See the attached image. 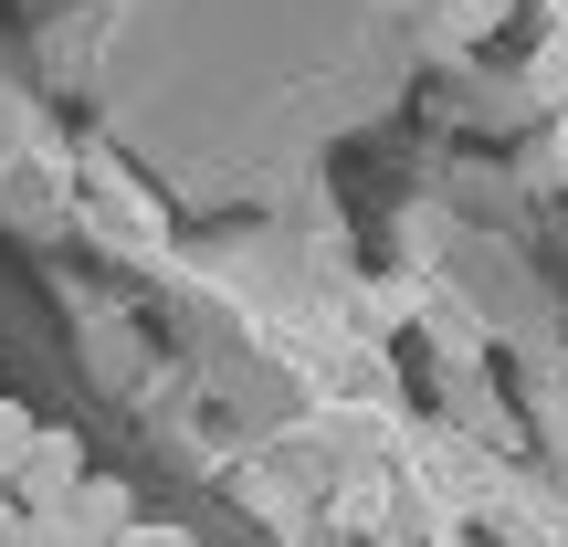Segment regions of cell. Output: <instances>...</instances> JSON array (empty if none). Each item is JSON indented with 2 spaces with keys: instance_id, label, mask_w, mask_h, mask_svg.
I'll use <instances>...</instances> for the list:
<instances>
[{
  "instance_id": "cell-1",
  "label": "cell",
  "mask_w": 568,
  "mask_h": 547,
  "mask_svg": "<svg viewBox=\"0 0 568 547\" xmlns=\"http://www.w3.org/2000/svg\"><path fill=\"white\" fill-rule=\"evenodd\" d=\"M74 485H84V443L74 432H32V453H21V474H11V506L21 516H63Z\"/></svg>"
},
{
  "instance_id": "cell-2",
  "label": "cell",
  "mask_w": 568,
  "mask_h": 547,
  "mask_svg": "<svg viewBox=\"0 0 568 547\" xmlns=\"http://www.w3.org/2000/svg\"><path fill=\"white\" fill-rule=\"evenodd\" d=\"M63 547H116L126 527H138V506H126V485H105V474H84L74 495H63Z\"/></svg>"
},
{
  "instance_id": "cell-3",
  "label": "cell",
  "mask_w": 568,
  "mask_h": 547,
  "mask_svg": "<svg viewBox=\"0 0 568 547\" xmlns=\"http://www.w3.org/2000/svg\"><path fill=\"white\" fill-rule=\"evenodd\" d=\"M527 84H537V105H568V21L548 42H537V63H527Z\"/></svg>"
},
{
  "instance_id": "cell-4",
  "label": "cell",
  "mask_w": 568,
  "mask_h": 547,
  "mask_svg": "<svg viewBox=\"0 0 568 547\" xmlns=\"http://www.w3.org/2000/svg\"><path fill=\"white\" fill-rule=\"evenodd\" d=\"M32 411H21V401H0V495H11V474H21V453H32Z\"/></svg>"
},
{
  "instance_id": "cell-5",
  "label": "cell",
  "mask_w": 568,
  "mask_h": 547,
  "mask_svg": "<svg viewBox=\"0 0 568 547\" xmlns=\"http://www.w3.org/2000/svg\"><path fill=\"white\" fill-rule=\"evenodd\" d=\"M116 547H190V527H126Z\"/></svg>"
},
{
  "instance_id": "cell-6",
  "label": "cell",
  "mask_w": 568,
  "mask_h": 547,
  "mask_svg": "<svg viewBox=\"0 0 568 547\" xmlns=\"http://www.w3.org/2000/svg\"><path fill=\"white\" fill-rule=\"evenodd\" d=\"M453 11H464V32H495V21H506V0H453Z\"/></svg>"
},
{
  "instance_id": "cell-7",
  "label": "cell",
  "mask_w": 568,
  "mask_h": 547,
  "mask_svg": "<svg viewBox=\"0 0 568 547\" xmlns=\"http://www.w3.org/2000/svg\"><path fill=\"white\" fill-rule=\"evenodd\" d=\"M21 537V506H11V495H0V547H11Z\"/></svg>"
},
{
  "instance_id": "cell-8",
  "label": "cell",
  "mask_w": 568,
  "mask_h": 547,
  "mask_svg": "<svg viewBox=\"0 0 568 547\" xmlns=\"http://www.w3.org/2000/svg\"><path fill=\"white\" fill-rule=\"evenodd\" d=\"M558 169H568V105H558Z\"/></svg>"
},
{
  "instance_id": "cell-9",
  "label": "cell",
  "mask_w": 568,
  "mask_h": 547,
  "mask_svg": "<svg viewBox=\"0 0 568 547\" xmlns=\"http://www.w3.org/2000/svg\"><path fill=\"white\" fill-rule=\"evenodd\" d=\"M548 21H568V0H548Z\"/></svg>"
}]
</instances>
